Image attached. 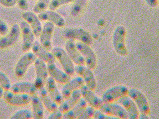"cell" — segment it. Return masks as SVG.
Wrapping results in <instances>:
<instances>
[{"mask_svg": "<svg viewBox=\"0 0 159 119\" xmlns=\"http://www.w3.org/2000/svg\"><path fill=\"white\" fill-rule=\"evenodd\" d=\"M126 35V30L123 25L117 26L113 33V46L116 53L121 56H126L128 54V50L125 42Z\"/></svg>", "mask_w": 159, "mask_h": 119, "instance_id": "obj_1", "label": "cell"}, {"mask_svg": "<svg viewBox=\"0 0 159 119\" xmlns=\"http://www.w3.org/2000/svg\"><path fill=\"white\" fill-rule=\"evenodd\" d=\"M52 53L53 54L56 59L58 60L66 72L70 76H73L75 74V66L73 62L70 59L66 51L63 48L60 47H54L51 50Z\"/></svg>", "mask_w": 159, "mask_h": 119, "instance_id": "obj_2", "label": "cell"}, {"mask_svg": "<svg viewBox=\"0 0 159 119\" xmlns=\"http://www.w3.org/2000/svg\"><path fill=\"white\" fill-rule=\"evenodd\" d=\"M64 36L67 40L78 41L91 46L93 42L92 36L89 32L81 28H69L64 32Z\"/></svg>", "mask_w": 159, "mask_h": 119, "instance_id": "obj_3", "label": "cell"}, {"mask_svg": "<svg viewBox=\"0 0 159 119\" xmlns=\"http://www.w3.org/2000/svg\"><path fill=\"white\" fill-rule=\"evenodd\" d=\"M37 57L33 52H26L17 62L15 69L14 73L16 77L22 78L25 75L26 72L29 69L30 66L34 63Z\"/></svg>", "mask_w": 159, "mask_h": 119, "instance_id": "obj_4", "label": "cell"}, {"mask_svg": "<svg viewBox=\"0 0 159 119\" xmlns=\"http://www.w3.org/2000/svg\"><path fill=\"white\" fill-rule=\"evenodd\" d=\"M3 98L7 104L13 106H24L31 104V95L16 93L9 90H5Z\"/></svg>", "mask_w": 159, "mask_h": 119, "instance_id": "obj_5", "label": "cell"}, {"mask_svg": "<svg viewBox=\"0 0 159 119\" xmlns=\"http://www.w3.org/2000/svg\"><path fill=\"white\" fill-rule=\"evenodd\" d=\"M127 95L134 100L139 112L150 115L151 111L148 101L142 91L135 88H131L129 89Z\"/></svg>", "mask_w": 159, "mask_h": 119, "instance_id": "obj_6", "label": "cell"}, {"mask_svg": "<svg viewBox=\"0 0 159 119\" xmlns=\"http://www.w3.org/2000/svg\"><path fill=\"white\" fill-rule=\"evenodd\" d=\"M34 66L36 72L34 84L38 90L45 86L48 79L49 74L47 64L44 61L37 58L34 62Z\"/></svg>", "mask_w": 159, "mask_h": 119, "instance_id": "obj_7", "label": "cell"}, {"mask_svg": "<svg viewBox=\"0 0 159 119\" xmlns=\"http://www.w3.org/2000/svg\"><path fill=\"white\" fill-rule=\"evenodd\" d=\"M75 45L84 60L85 65L89 69H95L97 66V57L92 48L89 45L78 41Z\"/></svg>", "mask_w": 159, "mask_h": 119, "instance_id": "obj_8", "label": "cell"}, {"mask_svg": "<svg viewBox=\"0 0 159 119\" xmlns=\"http://www.w3.org/2000/svg\"><path fill=\"white\" fill-rule=\"evenodd\" d=\"M20 35L19 24H14L7 35L0 38V49L3 50L12 47L18 41Z\"/></svg>", "mask_w": 159, "mask_h": 119, "instance_id": "obj_9", "label": "cell"}, {"mask_svg": "<svg viewBox=\"0 0 159 119\" xmlns=\"http://www.w3.org/2000/svg\"><path fill=\"white\" fill-rule=\"evenodd\" d=\"M129 88L124 85H116L107 89L102 95V99L104 103H112L120 98L126 95Z\"/></svg>", "mask_w": 159, "mask_h": 119, "instance_id": "obj_10", "label": "cell"}, {"mask_svg": "<svg viewBox=\"0 0 159 119\" xmlns=\"http://www.w3.org/2000/svg\"><path fill=\"white\" fill-rule=\"evenodd\" d=\"M20 33L22 36V49L23 52H28L31 50L35 42V36L31 27L27 22L23 20L20 23Z\"/></svg>", "mask_w": 159, "mask_h": 119, "instance_id": "obj_11", "label": "cell"}, {"mask_svg": "<svg viewBox=\"0 0 159 119\" xmlns=\"http://www.w3.org/2000/svg\"><path fill=\"white\" fill-rule=\"evenodd\" d=\"M99 110L109 116L115 117L116 119H127L128 115L124 108L120 104L104 103Z\"/></svg>", "mask_w": 159, "mask_h": 119, "instance_id": "obj_12", "label": "cell"}, {"mask_svg": "<svg viewBox=\"0 0 159 119\" xmlns=\"http://www.w3.org/2000/svg\"><path fill=\"white\" fill-rule=\"evenodd\" d=\"M75 72L82 78L87 86L93 91L95 90L97 82L92 69H89L85 65L76 66L75 67Z\"/></svg>", "mask_w": 159, "mask_h": 119, "instance_id": "obj_13", "label": "cell"}, {"mask_svg": "<svg viewBox=\"0 0 159 119\" xmlns=\"http://www.w3.org/2000/svg\"><path fill=\"white\" fill-rule=\"evenodd\" d=\"M55 25L51 22H47L43 26L42 32L39 36L40 43L43 46L51 51L52 49V37L54 33Z\"/></svg>", "mask_w": 159, "mask_h": 119, "instance_id": "obj_14", "label": "cell"}, {"mask_svg": "<svg viewBox=\"0 0 159 119\" xmlns=\"http://www.w3.org/2000/svg\"><path fill=\"white\" fill-rule=\"evenodd\" d=\"M80 90L82 97L86 100L87 104H89V106L93 107L96 110L100 109L104 102L101 98L98 97L94 93L93 90L87 86L85 84L83 85L80 88Z\"/></svg>", "mask_w": 159, "mask_h": 119, "instance_id": "obj_15", "label": "cell"}, {"mask_svg": "<svg viewBox=\"0 0 159 119\" xmlns=\"http://www.w3.org/2000/svg\"><path fill=\"white\" fill-rule=\"evenodd\" d=\"M38 16L41 21L51 22L58 27H63L66 24V21L62 16L53 10H46L38 14Z\"/></svg>", "mask_w": 159, "mask_h": 119, "instance_id": "obj_16", "label": "cell"}, {"mask_svg": "<svg viewBox=\"0 0 159 119\" xmlns=\"http://www.w3.org/2000/svg\"><path fill=\"white\" fill-rule=\"evenodd\" d=\"M22 16L24 20L31 27L35 37H39L43 26L41 20L39 18L38 15L34 12L25 11V12L23 13Z\"/></svg>", "mask_w": 159, "mask_h": 119, "instance_id": "obj_17", "label": "cell"}, {"mask_svg": "<svg viewBox=\"0 0 159 119\" xmlns=\"http://www.w3.org/2000/svg\"><path fill=\"white\" fill-rule=\"evenodd\" d=\"M32 52L38 58L44 61L47 64L55 63L56 58L51 51L43 46L40 42L35 41L32 46Z\"/></svg>", "mask_w": 159, "mask_h": 119, "instance_id": "obj_18", "label": "cell"}, {"mask_svg": "<svg viewBox=\"0 0 159 119\" xmlns=\"http://www.w3.org/2000/svg\"><path fill=\"white\" fill-rule=\"evenodd\" d=\"M119 104L124 108L128 115V119H137L139 118V111L137 105L129 96L125 95L118 99Z\"/></svg>", "mask_w": 159, "mask_h": 119, "instance_id": "obj_19", "label": "cell"}, {"mask_svg": "<svg viewBox=\"0 0 159 119\" xmlns=\"http://www.w3.org/2000/svg\"><path fill=\"white\" fill-rule=\"evenodd\" d=\"M65 51L70 59L76 66L85 65L84 60L80 53V51L77 49L75 41L67 40L65 44Z\"/></svg>", "mask_w": 159, "mask_h": 119, "instance_id": "obj_20", "label": "cell"}, {"mask_svg": "<svg viewBox=\"0 0 159 119\" xmlns=\"http://www.w3.org/2000/svg\"><path fill=\"white\" fill-rule=\"evenodd\" d=\"M47 68L48 74L50 77L53 78L55 82L61 84H66L71 79V76L66 72L59 69L54 63L47 64Z\"/></svg>", "mask_w": 159, "mask_h": 119, "instance_id": "obj_21", "label": "cell"}, {"mask_svg": "<svg viewBox=\"0 0 159 119\" xmlns=\"http://www.w3.org/2000/svg\"><path fill=\"white\" fill-rule=\"evenodd\" d=\"M83 85H84V82L80 76L75 77L72 80L70 79V81L64 84V87L61 90L64 100L67 99L74 91L77 89H80Z\"/></svg>", "mask_w": 159, "mask_h": 119, "instance_id": "obj_22", "label": "cell"}, {"mask_svg": "<svg viewBox=\"0 0 159 119\" xmlns=\"http://www.w3.org/2000/svg\"><path fill=\"white\" fill-rule=\"evenodd\" d=\"M45 88L48 94L54 102L59 106L64 101V98L58 89L56 82L51 77H48L45 84Z\"/></svg>", "mask_w": 159, "mask_h": 119, "instance_id": "obj_23", "label": "cell"}, {"mask_svg": "<svg viewBox=\"0 0 159 119\" xmlns=\"http://www.w3.org/2000/svg\"><path fill=\"white\" fill-rule=\"evenodd\" d=\"M10 90L16 93L27 94L32 95L36 93L38 89L35 86L34 83L30 82H20L11 85Z\"/></svg>", "mask_w": 159, "mask_h": 119, "instance_id": "obj_24", "label": "cell"}, {"mask_svg": "<svg viewBox=\"0 0 159 119\" xmlns=\"http://www.w3.org/2000/svg\"><path fill=\"white\" fill-rule=\"evenodd\" d=\"M82 98L80 89H77L74 91L67 99H64L62 104L59 105L58 108L62 112H66L72 108L76 104L80 99Z\"/></svg>", "mask_w": 159, "mask_h": 119, "instance_id": "obj_25", "label": "cell"}, {"mask_svg": "<svg viewBox=\"0 0 159 119\" xmlns=\"http://www.w3.org/2000/svg\"><path fill=\"white\" fill-rule=\"evenodd\" d=\"M31 104H32L33 118L42 119L44 115V106L42 103L40 98L37 93L31 95Z\"/></svg>", "mask_w": 159, "mask_h": 119, "instance_id": "obj_26", "label": "cell"}, {"mask_svg": "<svg viewBox=\"0 0 159 119\" xmlns=\"http://www.w3.org/2000/svg\"><path fill=\"white\" fill-rule=\"evenodd\" d=\"M87 106L86 100L82 97L74 106L67 112L63 113L62 119H75L80 116L83 110Z\"/></svg>", "mask_w": 159, "mask_h": 119, "instance_id": "obj_27", "label": "cell"}, {"mask_svg": "<svg viewBox=\"0 0 159 119\" xmlns=\"http://www.w3.org/2000/svg\"><path fill=\"white\" fill-rule=\"evenodd\" d=\"M38 90L39 91V95L41 99L42 103L43 104L45 108L48 110L49 112H52L54 111V110L57 109L58 106L49 96L45 86L39 89Z\"/></svg>", "mask_w": 159, "mask_h": 119, "instance_id": "obj_28", "label": "cell"}, {"mask_svg": "<svg viewBox=\"0 0 159 119\" xmlns=\"http://www.w3.org/2000/svg\"><path fill=\"white\" fill-rule=\"evenodd\" d=\"M88 0H74L70 10V15L73 17H78L83 13L87 5Z\"/></svg>", "mask_w": 159, "mask_h": 119, "instance_id": "obj_29", "label": "cell"}, {"mask_svg": "<svg viewBox=\"0 0 159 119\" xmlns=\"http://www.w3.org/2000/svg\"><path fill=\"white\" fill-rule=\"evenodd\" d=\"M51 0H38L34 7L33 11L36 14H39L47 9Z\"/></svg>", "mask_w": 159, "mask_h": 119, "instance_id": "obj_30", "label": "cell"}, {"mask_svg": "<svg viewBox=\"0 0 159 119\" xmlns=\"http://www.w3.org/2000/svg\"><path fill=\"white\" fill-rule=\"evenodd\" d=\"M33 118L31 111L29 110H19L10 117L12 119H31Z\"/></svg>", "mask_w": 159, "mask_h": 119, "instance_id": "obj_31", "label": "cell"}, {"mask_svg": "<svg viewBox=\"0 0 159 119\" xmlns=\"http://www.w3.org/2000/svg\"><path fill=\"white\" fill-rule=\"evenodd\" d=\"M74 1V0H51L48 9L55 11L62 6L73 3Z\"/></svg>", "mask_w": 159, "mask_h": 119, "instance_id": "obj_32", "label": "cell"}, {"mask_svg": "<svg viewBox=\"0 0 159 119\" xmlns=\"http://www.w3.org/2000/svg\"><path fill=\"white\" fill-rule=\"evenodd\" d=\"M0 85L3 88L4 90H9L11 86L9 78L1 71H0Z\"/></svg>", "mask_w": 159, "mask_h": 119, "instance_id": "obj_33", "label": "cell"}, {"mask_svg": "<svg viewBox=\"0 0 159 119\" xmlns=\"http://www.w3.org/2000/svg\"><path fill=\"white\" fill-rule=\"evenodd\" d=\"M93 107L90 106H87L83 110V112L80 115V116L78 117V119H89L93 117L94 112L95 111Z\"/></svg>", "mask_w": 159, "mask_h": 119, "instance_id": "obj_34", "label": "cell"}, {"mask_svg": "<svg viewBox=\"0 0 159 119\" xmlns=\"http://www.w3.org/2000/svg\"><path fill=\"white\" fill-rule=\"evenodd\" d=\"M93 117L95 119H117L115 117L109 116L100 110H95Z\"/></svg>", "mask_w": 159, "mask_h": 119, "instance_id": "obj_35", "label": "cell"}, {"mask_svg": "<svg viewBox=\"0 0 159 119\" xmlns=\"http://www.w3.org/2000/svg\"><path fill=\"white\" fill-rule=\"evenodd\" d=\"M9 31V27L7 23L0 18V35L3 36L7 35Z\"/></svg>", "mask_w": 159, "mask_h": 119, "instance_id": "obj_36", "label": "cell"}, {"mask_svg": "<svg viewBox=\"0 0 159 119\" xmlns=\"http://www.w3.org/2000/svg\"><path fill=\"white\" fill-rule=\"evenodd\" d=\"M63 116V113L59 110L58 108L57 109L54 110V111L52 112L51 114L49 116L48 119H62Z\"/></svg>", "mask_w": 159, "mask_h": 119, "instance_id": "obj_37", "label": "cell"}, {"mask_svg": "<svg viewBox=\"0 0 159 119\" xmlns=\"http://www.w3.org/2000/svg\"><path fill=\"white\" fill-rule=\"evenodd\" d=\"M0 4L6 7H13L16 5V0H0Z\"/></svg>", "mask_w": 159, "mask_h": 119, "instance_id": "obj_38", "label": "cell"}, {"mask_svg": "<svg viewBox=\"0 0 159 119\" xmlns=\"http://www.w3.org/2000/svg\"><path fill=\"white\" fill-rule=\"evenodd\" d=\"M16 4L19 8L23 11H27L29 9L28 0H16Z\"/></svg>", "mask_w": 159, "mask_h": 119, "instance_id": "obj_39", "label": "cell"}, {"mask_svg": "<svg viewBox=\"0 0 159 119\" xmlns=\"http://www.w3.org/2000/svg\"><path fill=\"white\" fill-rule=\"evenodd\" d=\"M147 5L150 7L155 8L158 5V0H144Z\"/></svg>", "mask_w": 159, "mask_h": 119, "instance_id": "obj_40", "label": "cell"}, {"mask_svg": "<svg viewBox=\"0 0 159 119\" xmlns=\"http://www.w3.org/2000/svg\"><path fill=\"white\" fill-rule=\"evenodd\" d=\"M138 119H148V115H146V114H144V113H140V114L139 113V118H138Z\"/></svg>", "mask_w": 159, "mask_h": 119, "instance_id": "obj_41", "label": "cell"}, {"mask_svg": "<svg viewBox=\"0 0 159 119\" xmlns=\"http://www.w3.org/2000/svg\"><path fill=\"white\" fill-rule=\"evenodd\" d=\"M4 89L1 87V86L0 85V99L3 97V93H4Z\"/></svg>", "mask_w": 159, "mask_h": 119, "instance_id": "obj_42", "label": "cell"}, {"mask_svg": "<svg viewBox=\"0 0 159 119\" xmlns=\"http://www.w3.org/2000/svg\"><path fill=\"white\" fill-rule=\"evenodd\" d=\"M34 1H37L38 0H34Z\"/></svg>", "mask_w": 159, "mask_h": 119, "instance_id": "obj_43", "label": "cell"}]
</instances>
